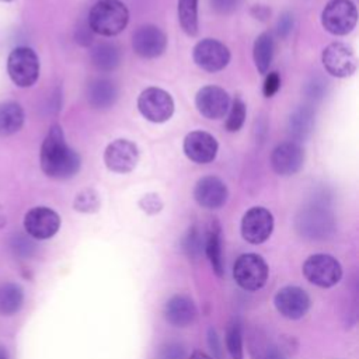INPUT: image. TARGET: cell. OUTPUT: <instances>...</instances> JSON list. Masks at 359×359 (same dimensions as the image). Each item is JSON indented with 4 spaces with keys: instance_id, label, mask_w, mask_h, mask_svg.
<instances>
[{
    "instance_id": "cell-1",
    "label": "cell",
    "mask_w": 359,
    "mask_h": 359,
    "mask_svg": "<svg viewBox=\"0 0 359 359\" xmlns=\"http://www.w3.org/2000/svg\"><path fill=\"white\" fill-rule=\"evenodd\" d=\"M39 163L43 174L53 180H69L80 171L81 157L67 144L59 125H52L45 136L39 151Z\"/></svg>"
},
{
    "instance_id": "cell-2",
    "label": "cell",
    "mask_w": 359,
    "mask_h": 359,
    "mask_svg": "<svg viewBox=\"0 0 359 359\" xmlns=\"http://www.w3.org/2000/svg\"><path fill=\"white\" fill-rule=\"evenodd\" d=\"M129 22V10L121 0H98L90 10L87 24L93 34L115 36Z\"/></svg>"
},
{
    "instance_id": "cell-3",
    "label": "cell",
    "mask_w": 359,
    "mask_h": 359,
    "mask_svg": "<svg viewBox=\"0 0 359 359\" xmlns=\"http://www.w3.org/2000/svg\"><path fill=\"white\" fill-rule=\"evenodd\" d=\"M7 72L17 87L34 86L39 77L38 55L28 46L14 48L7 57Z\"/></svg>"
},
{
    "instance_id": "cell-4",
    "label": "cell",
    "mask_w": 359,
    "mask_h": 359,
    "mask_svg": "<svg viewBox=\"0 0 359 359\" xmlns=\"http://www.w3.org/2000/svg\"><path fill=\"white\" fill-rule=\"evenodd\" d=\"M268 265L265 259L254 252L240 255L233 266V278L236 283L248 292L261 289L268 280Z\"/></svg>"
},
{
    "instance_id": "cell-5",
    "label": "cell",
    "mask_w": 359,
    "mask_h": 359,
    "mask_svg": "<svg viewBox=\"0 0 359 359\" xmlns=\"http://www.w3.org/2000/svg\"><path fill=\"white\" fill-rule=\"evenodd\" d=\"M358 22V10L351 0H330L321 11V24L332 35L349 34Z\"/></svg>"
},
{
    "instance_id": "cell-6",
    "label": "cell",
    "mask_w": 359,
    "mask_h": 359,
    "mask_svg": "<svg viewBox=\"0 0 359 359\" xmlns=\"http://www.w3.org/2000/svg\"><path fill=\"white\" fill-rule=\"evenodd\" d=\"M140 115L153 123L167 122L175 109L171 94L160 87H147L137 97Z\"/></svg>"
},
{
    "instance_id": "cell-7",
    "label": "cell",
    "mask_w": 359,
    "mask_h": 359,
    "mask_svg": "<svg viewBox=\"0 0 359 359\" xmlns=\"http://www.w3.org/2000/svg\"><path fill=\"white\" fill-rule=\"evenodd\" d=\"M303 275L309 282L320 287H331L341 280L342 268L330 254L310 255L303 264Z\"/></svg>"
},
{
    "instance_id": "cell-8",
    "label": "cell",
    "mask_w": 359,
    "mask_h": 359,
    "mask_svg": "<svg viewBox=\"0 0 359 359\" xmlns=\"http://www.w3.org/2000/svg\"><path fill=\"white\" fill-rule=\"evenodd\" d=\"M321 62L328 74L337 79L351 77L358 67V59L353 49L344 42L327 45L321 53Z\"/></svg>"
},
{
    "instance_id": "cell-9",
    "label": "cell",
    "mask_w": 359,
    "mask_h": 359,
    "mask_svg": "<svg viewBox=\"0 0 359 359\" xmlns=\"http://www.w3.org/2000/svg\"><path fill=\"white\" fill-rule=\"evenodd\" d=\"M192 59L202 70L217 73L229 65L231 53L223 42L215 38H203L194 46Z\"/></svg>"
},
{
    "instance_id": "cell-10",
    "label": "cell",
    "mask_w": 359,
    "mask_h": 359,
    "mask_svg": "<svg viewBox=\"0 0 359 359\" xmlns=\"http://www.w3.org/2000/svg\"><path fill=\"white\" fill-rule=\"evenodd\" d=\"M139 163V149L129 139H115L104 150L105 167L116 174H128Z\"/></svg>"
},
{
    "instance_id": "cell-11",
    "label": "cell",
    "mask_w": 359,
    "mask_h": 359,
    "mask_svg": "<svg viewBox=\"0 0 359 359\" xmlns=\"http://www.w3.org/2000/svg\"><path fill=\"white\" fill-rule=\"evenodd\" d=\"M273 230V216L264 206L250 208L241 219V236L250 244H262Z\"/></svg>"
},
{
    "instance_id": "cell-12",
    "label": "cell",
    "mask_w": 359,
    "mask_h": 359,
    "mask_svg": "<svg viewBox=\"0 0 359 359\" xmlns=\"http://www.w3.org/2000/svg\"><path fill=\"white\" fill-rule=\"evenodd\" d=\"M60 227V216L48 206H35L24 216V229L31 238L48 240Z\"/></svg>"
},
{
    "instance_id": "cell-13",
    "label": "cell",
    "mask_w": 359,
    "mask_h": 359,
    "mask_svg": "<svg viewBox=\"0 0 359 359\" xmlns=\"http://www.w3.org/2000/svg\"><path fill=\"white\" fill-rule=\"evenodd\" d=\"M132 48L143 59H156L167 48V35L157 25H140L132 35Z\"/></svg>"
},
{
    "instance_id": "cell-14",
    "label": "cell",
    "mask_w": 359,
    "mask_h": 359,
    "mask_svg": "<svg viewBox=\"0 0 359 359\" xmlns=\"http://www.w3.org/2000/svg\"><path fill=\"white\" fill-rule=\"evenodd\" d=\"M195 107L206 119H222L226 116L230 107L227 91L219 86H205L195 95Z\"/></svg>"
},
{
    "instance_id": "cell-15",
    "label": "cell",
    "mask_w": 359,
    "mask_h": 359,
    "mask_svg": "<svg viewBox=\"0 0 359 359\" xmlns=\"http://www.w3.org/2000/svg\"><path fill=\"white\" fill-rule=\"evenodd\" d=\"M304 163V150L297 142H282L271 153V167L280 177H290L300 171Z\"/></svg>"
},
{
    "instance_id": "cell-16",
    "label": "cell",
    "mask_w": 359,
    "mask_h": 359,
    "mask_svg": "<svg viewBox=\"0 0 359 359\" xmlns=\"http://www.w3.org/2000/svg\"><path fill=\"white\" fill-rule=\"evenodd\" d=\"M184 154L196 164L212 163L219 150L217 140L213 135L205 130H192L184 137Z\"/></svg>"
},
{
    "instance_id": "cell-17",
    "label": "cell",
    "mask_w": 359,
    "mask_h": 359,
    "mask_svg": "<svg viewBox=\"0 0 359 359\" xmlns=\"http://www.w3.org/2000/svg\"><path fill=\"white\" fill-rule=\"evenodd\" d=\"M194 199L202 208L219 209L229 199L227 185L216 175H205L194 187Z\"/></svg>"
},
{
    "instance_id": "cell-18",
    "label": "cell",
    "mask_w": 359,
    "mask_h": 359,
    "mask_svg": "<svg viewBox=\"0 0 359 359\" xmlns=\"http://www.w3.org/2000/svg\"><path fill=\"white\" fill-rule=\"evenodd\" d=\"M273 303L283 317L289 320H299L309 311L311 302L302 287L285 286L278 290Z\"/></svg>"
},
{
    "instance_id": "cell-19",
    "label": "cell",
    "mask_w": 359,
    "mask_h": 359,
    "mask_svg": "<svg viewBox=\"0 0 359 359\" xmlns=\"http://www.w3.org/2000/svg\"><path fill=\"white\" fill-rule=\"evenodd\" d=\"M299 231L309 238H325L332 230V219L328 212L310 208L300 213L297 219Z\"/></svg>"
},
{
    "instance_id": "cell-20",
    "label": "cell",
    "mask_w": 359,
    "mask_h": 359,
    "mask_svg": "<svg viewBox=\"0 0 359 359\" xmlns=\"http://www.w3.org/2000/svg\"><path fill=\"white\" fill-rule=\"evenodd\" d=\"M164 317L174 327H188L196 317V306L191 297L174 294L164 306Z\"/></svg>"
},
{
    "instance_id": "cell-21",
    "label": "cell",
    "mask_w": 359,
    "mask_h": 359,
    "mask_svg": "<svg viewBox=\"0 0 359 359\" xmlns=\"http://www.w3.org/2000/svg\"><path fill=\"white\" fill-rule=\"evenodd\" d=\"M118 100V87L109 79H95L87 87V101L95 109H105Z\"/></svg>"
},
{
    "instance_id": "cell-22",
    "label": "cell",
    "mask_w": 359,
    "mask_h": 359,
    "mask_svg": "<svg viewBox=\"0 0 359 359\" xmlns=\"http://www.w3.org/2000/svg\"><path fill=\"white\" fill-rule=\"evenodd\" d=\"M24 125V109L18 102H0V136L17 133Z\"/></svg>"
},
{
    "instance_id": "cell-23",
    "label": "cell",
    "mask_w": 359,
    "mask_h": 359,
    "mask_svg": "<svg viewBox=\"0 0 359 359\" xmlns=\"http://www.w3.org/2000/svg\"><path fill=\"white\" fill-rule=\"evenodd\" d=\"M273 39L269 32H262L259 34L252 46V57H254V65L261 74H266L269 70V66L273 59Z\"/></svg>"
},
{
    "instance_id": "cell-24",
    "label": "cell",
    "mask_w": 359,
    "mask_h": 359,
    "mask_svg": "<svg viewBox=\"0 0 359 359\" xmlns=\"http://www.w3.org/2000/svg\"><path fill=\"white\" fill-rule=\"evenodd\" d=\"M91 62L101 72H112L121 63V50L111 42L98 43L91 50Z\"/></svg>"
},
{
    "instance_id": "cell-25",
    "label": "cell",
    "mask_w": 359,
    "mask_h": 359,
    "mask_svg": "<svg viewBox=\"0 0 359 359\" xmlns=\"http://www.w3.org/2000/svg\"><path fill=\"white\" fill-rule=\"evenodd\" d=\"M24 290L18 283L6 282L0 285V314L13 316L22 307Z\"/></svg>"
},
{
    "instance_id": "cell-26",
    "label": "cell",
    "mask_w": 359,
    "mask_h": 359,
    "mask_svg": "<svg viewBox=\"0 0 359 359\" xmlns=\"http://www.w3.org/2000/svg\"><path fill=\"white\" fill-rule=\"evenodd\" d=\"M314 125V114L307 107L297 108L289 118V133L297 142L304 140L310 132L313 130Z\"/></svg>"
},
{
    "instance_id": "cell-27",
    "label": "cell",
    "mask_w": 359,
    "mask_h": 359,
    "mask_svg": "<svg viewBox=\"0 0 359 359\" xmlns=\"http://www.w3.org/2000/svg\"><path fill=\"white\" fill-rule=\"evenodd\" d=\"M205 252L210 261V265L217 276H223V258H222V237L217 223L212 226L205 237Z\"/></svg>"
},
{
    "instance_id": "cell-28",
    "label": "cell",
    "mask_w": 359,
    "mask_h": 359,
    "mask_svg": "<svg viewBox=\"0 0 359 359\" xmlns=\"http://www.w3.org/2000/svg\"><path fill=\"white\" fill-rule=\"evenodd\" d=\"M250 355L251 359H286L282 349L259 332L250 338Z\"/></svg>"
},
{
    "instance_id": "cell-29",
    "label": "cell",
    "mask_w": 359,
    "mask_h": 359,
    "mask_svg": "<svg viewBox=\"0 0 359 359\" xmlns=\"http://www.w3.org/2000/svg\"><path fill=\"white\" fill-rule=\"evenodd\" d=\"M177 15L181 29L188 36L198 34V0H178Z\"/></svg>"
},
{
    "instance_id": "cell-30",
    "label": "cell",
    "mask_w": 359,
    "mask_h": 359,
    "mask_svg": "<svg viewBox=\"0 0 359 359\" xmlns=\"http://www.w3.org/2000/svg\"><path fill=\"white\" fill-rule=\"evenodd\" d=\"M245 115H247V107L245 102L241 100V97H236L233 101H230L229 111L226 114V130L227 132H238L244 122H245Z\"/></svg>"
},
{
    "instance_id": "cell-31",
    "label": "cell",
    "mask_w": 359,
    "mask_h": 359,
    "mask_svg": "<svg viewBox=\"0 0 359 359\" xmlns=\"http://www.w3.org/2000/svg\"><path fill=\"white\" fill-rule=\"evenodd\" d=\"M100 196L93 188H86L80 191L73 202V208L81 213H94L100 209Z\"/></svg>"
},
{
    "instance_id": "cell-32",
    "label": "cell",
    "mask_w": 359,
    "mask_h": 359,
    "mask_svg": "<svg viewBox=\"0 0 359 359\" xmlns=\"http://www.w3.org/2000/svg\"><path fill=\"white\" fill-rule=\"evenodd\" d=\"M182 250L189 258H196L202 254V250H205V237L202 231L194 226L191 227L187 234L182 238Z\"/></svg>"
},
{
    "instance_id": "cell-33",
    "label": "cell",
    "mask_w": 359,
    "mask_h": 359,
    "mask_svg": "<svg viewBox=\"0 0 359 359\" xmlns=\"http://www.w3.org/2000/svg\"><path fill=\"white\" fill-rule=\"evenodd\" d=\"M226 346L233 359H243V335L237 321H231L226 331Z\"/></svg>"
},
{
    "instance_id": "cell-34",
    "label": "cell",
    "mask_w": 359,
    "mask_h": 359,
    "mask_svg": "<svg viewBox=\"0 0 359 359\" xmlns=\"http://www.w3.org/2000/svg\"><path fill=\"white\" fill-rule=\"evenodd\" d=\"M11 250L17 257L28 258L34 254L35 245L31 241V238H28L22 234H18V236H14L13 240H11Z\"/></svg>"
},
{
    "instance_id": "cell-35",
    "label": "cell",
    "mask_w": 359,
    "mask_h": 359,
    "mask_svg": "<svg viewBox=\"0 0 359 359\" xmlns=\"http://www.w3.org/2000/svg\"><path fill=\"white\" fill-rule=\"evenodd\" d=\"M139 206L147 215H154L163 209V201L157 194H146L139 201Z\"/></svg>"
},
{
    "instance_id": "cell-36",
    "label": "cell",
    "mask_w": 359,
    "mask_h": 359,
    "mask_svg": "<svg viewBox=\"0 0 359 359\" xmlns=\"http://www.w3.org/2000/svg\"><path fill=\"white\" fill-rule=\"evenodd\" d=\"M279 88H280V76H279V73L276 70L266 73L265 80H264V86H262L264 97H266V98L273 97L279 91Z\"/></svg>"
},
{
    "instance_id": "cell-37",
    "label": "cell",
    "mask_w": 359,
    "mask_h": 359,
    "mask_svg": "<svg viewBox=\"0 0 359 359\" xmlns=\"http://www.w3.org/2000/svg\"><path fill=\"white\" fill-rule=\"evenodd\" d=\"M185 351L181 345L170 342L164 345L160 351V359H184Z\"/></svg>"
},
{
    "instance_id": "cell-38",
    "label": "cell",
    "mask_w": 359,
    "mask_h": 359,
    "mask_svg": "<svg viewBox=\"0 0 359 359\" xmlns=\"http://www.w3.org/2000/svg\"><path fill=\"white\" fill-rule=\"evenodd\" d=\"M210 1H212V7L220 14L231 13L238 3V0H210Z\"/></svg>"
},
{
    "instance_id": "cell-39",
    "label": "cell",
    "mask_w": 359,
    "mask_h": 359,
    "mask_svg": "<svg viewBox=\"0 0 359 359\" xmlns=\"http://www.w3.org/2000/svg\"><path fill=\"white\" fill-rule=\"evenodd\" d=\"M76 41L80 43V45H90L91 41H93V31L90 29L88 24L86 27H80L77 29V34H76Z\"/></svg>"
},
{
    "instance_id": "cell-40",
    "label": "cell",
    "mask_w": 359,
    "mask_h": 359,
    "mask_svg": "<svg viewBox=\"0 0 359 359\" xmlns=\"http://www.w3.org/2000/svg\"><path fill=\"white\" fill-rule=\"evenodd\" d=\"M292 25H293L292 15L285 14L283 17H280V20L278 22V34L282 35V36H286L292 31Z\"/></svg>"
},
{
    "instance_id": "cell-41",
    "label": "cell",
    "mask_w": 359,
    "mask_h": 359,
    "mask_svg": "<svg viewBox=\"0 0 359 359\" xmlns=\"http://www.w3.org/2000/svg\"><path fill=\"white\" fill-rule=\"evenodd\" d=\"M271 13V10L268 8V7H265V6H254V8H252V15L255 17V18H259V20H265L266 17H268V14Z\"/></svg>"
},
{
    "instance_id": "cell-42",
    "label": "cell",
    "mask_w": 359,
    "mask_h": 359,
    "mask_svg": "<svg viewBox=\"0 0 359 359\" xmlns=\"http://www.w3.org/2000/svg\"><path fill=\"white\" fill-rule=\"evenodd\" d=\"M189 359H212L209 355H206L205 352H201V351H195L192 352V355L189 356Z\"/></svg>"
},
{
    "instance_id": "cell-43",
    "label": "cell",
    "mask_w": 359,
    "mask_h": 359,
    "mask_svg": "<svg viewBox=\"0 0 359 359\" xmlns=\"http://www.w3.org/2000/svg\"><path fill=\"white\" fill-rule=\"evenodd\" d=\"M0 359H10L8 356V351L0 345Z\"/></svg>"
},
{
    "instance_id": "cell-44",
    "label": "cell",
    "mask_w": 359,
    "mask_h": 359,
    "mask_svg": "<svg viewBox=\"0 0 359 359\" xmlns=\"http://www.w3.org/2000/svg\"><path fill=\"white\" fill-rule=\"evenodd\" d=\"M0 1H4V3H10V1H14V0H0Z\"/></svg>"
}]
</instances>
